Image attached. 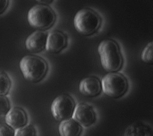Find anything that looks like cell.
<instances>
[{
    "label": "cell",
    "instance_id": "1",
    "mask_svg": "<svg viewBox=\"0 0 153 136\" xmlns=\"http://www.w3.org/2000/svg\"><path fill=\"white\" fill-rule=\"evenodd\" d=\"M98 52L101 65L108 72H117L123 67V58L118 43L112 39L100 42Z\"/></svg>",
    "mask_w": 153,
    "mask_h": 136
},
{
    "label": "cell",
    "instance_id": "2",
    "mask_svg": "<svg viewBox=\"0 0 153 136\" xmlns=\"http://www.w3.org/2000/svg\"><path fill=\"white\" fill-rule=\"evenodd\" d=\"M19 66L23 77L33 83L42 80L48 70L47 61L43 58L36 55L23 56L20 61Z\"/></svg>",
    "mask_w": 153,
    "mask_h": 136
},
{
    "label": "cell",
    "instance_id": "3",
    "mask_svg": "<svg viewBox=\"0 0 153 136\" xmlns=\"http://www.w3.org/2000/svg\"><path fill=\"white\" fill-rule=\"evenodd\" d=\"M102 19L97 12L90 8H83L76 12L74 19L75 30L83 36H91L100 28Z\"/></svg>",
    "mask_w": 153,
    "mask_h": 136
},
{
    "label": "cell",
    "instance_id": "4",
    "mask_svg": "<svg viewBox=\"0 0 153 136\" xmlns=\"http://www.w3.org/2000/svg\"><path fill=\"white\" fill-rule=\"evenodd\" d=\"M56 19L55 11L48 5L38 4L32 7L28 12L27 20L30 25L38 30L50 28Z\"/></svg>",
    "mask_w": 153,
    "mask_h": 136
},
{
    "label": "cell",
    "instance_id": "5",
    "mask_svg": "<svg viewBox=\"0 0 153 136\" xmlns=\"http://www.w3.org/2000/svg\"><path fill=\"white\" fill-rule=\"evenodd\" d=\"M101 83L104 93L114 99L123 97L129 88L128 81L126 77L117 72H110L106 74Z\"/></svg>",
    "mask_w": 153,
    "mask_h": 136
},
{
    "label": "cell",
    "instance_id": "6",
    "mask_svg": "<svg viewBox=\"0 0 153 136\" xmlns=\"http://www.w3.org/2000/svg\"><path fill=\"white\" fill-rule=\"evenodd\" d=\"M76 104L74 99L69 94L58 96L51 105V112L53 118L62 121L73 117Z\"/></svg>",
    "mask_w": 153,
    "mask_h": 136
},
{
    "label": "cell",
    "instance_id": "7",
    "mask_svg": "<svg viewBox=\"0 0 153 136\" xmlns=\"http://www.w3.org/2000/svg\"><path fill=\"white\" fill-rule=\"evenodd\" d=\"M72 117L85 128L91 126L97 121V114L94 107L85 103H80L76 106Z\"/></svg>",
    "mask_w": 153,
    "mask_h": 136
},
{
    "label": "cell",
    "instance_id": "8",
    "mask_svg": "<svg viewBox=\"0 0 153 136\" xmlns=\"http://www.w3.org/2000/svg\"><path fill=\"white\" fill-rule=\"evenodd\" d=\"M48 33L44 30H37L30 34L25 40L27 50L33 54H39L45 50Z\"/></svg>",
    "mask_w": 153,
    "mask_h": 136
},
{
    "label": "cell",
    "instance_id": "9",
    "mask_svg": "<svg viewBox=\"0 0 153 136\" xmlns=\"http://www.w3.org/2000/svg\"><path fill=\"white\" fill-rule=\"evenodd\" d=\"M68 45V38L62 32L53 31L48 33L45 50L52 54H58Z\"/></svg>",
    "mask_w": 153,
    "mask_h": 136
},
{
    "label": "cell",
    "instance_id": "10",
    "mask_svg": "<svg viewBox=\"0 0 153 136\" xmlns=\"http://www.w3.org/2000/svg\"><path fill=\"white\" fill-rule=\"evenodd\" d=\"M79 90L82 94L89 97L99 96L102 89L101 80L96 76H89L82 79L79 84Z\"/></svg>",
    "mask_w": 153,
    "mask_h": 136
},
{
    "label": "cell",
    "instance_id": "11",
    "mask_svg": "<svg viewBox=\"0 0 153 136\" xmlns=\"http://www.w3.org/2000/svg\"><path fill=\"white\" fill-rule=\"evenodd\" d=\"M28 115L25 111L19 107L12 108L5 116L6 124L15 130L28 124Z\"/></svg>",
    "mask_w": 153,
    "mask_h": 136
},
{
    "label": "cell",
    "instance_id": "12",
    "mask_svg": "<svg viewBox=\"0 0 153 136\" xmlns=\"http://www.w3.org/2000/svg\"><path fill=\"white\" fill-rule=\"evenodd\" d=\"M60 136H80L82 126L73 118L61 121L58 128Z\"/></svg>",
    "mask_w": 153,
    "mask_h": 136
},
{
    "label": "cell",
    "instance_id": "13",
    "mask_svg": "<svg viewBox=\"0 0 153 136\" xmlns=\"http://www.w3.org/2000/svg\"><path fill=\"white\" fill-rule=\"evenodd\" d=\"M123 136H153V128L145 122H134L126 128Z\"/></svg>",
    "mask_w": 153,
    "mask_h": 136
},
{
    "label": "cell",
    "instance_id": "14",
    "mask_svg": "<svg viewBox=\"0 0 153 136\" xmlns=\"http://www.w3.org/2000/svg\"><path fill=\"white\" fill-rule=\"evenodd\" d=\"M12 82L5 72H0V95L6 96L11 88Z\"/></svg>",
    "mask_w": 153,
    "mask_h": 136
},
{
    "label": "cell",
    "instance_id": "15",
    "mask_svg": "<svg viewBox=\"0 0 153 136\" xmlns=\"http://www.w3.org/2000/svg\"><path fill=\"white\" fill-rule=\"evenodd\" d=\"M141 59L146 64L153 65V41L149 42L144 47L141 54Z\"/></svg>",
    "mask_w": 153,
    "mask_h": 136
},
{
    "label": "cell",
    "instance_id": "16",
    "mask_svg": "<svg viewBox=\"0 0 153 136\" xmlns=\"http://www.w3.org/2000/svg\"><path fill=\"white\" fill-rule=\"evenodd\" d=\"M15 136H37V132L34 126L27 125L16 130Z\"/></svg>",
    "mask_w": 153,
    "mask_h": 136
},
{
    "label": "cell",
    "instance_id": "17",
    "mask_svg": "<svg viewBox=\"0 0 153 136\" xmlns=\"http://www.w3.org/2000/svg\"><path fill=\"white\" fill-rule=\"evenodd\" d=\"M10 109L8 98L6 96L0 95V117H5Z\"/></svg>",
    "mask_w": 153,
    "mask_h": 136
},
{
    "label": "cell",
    "instance_id": "18",
    "mask_svg": "<svg viewBox=\"0 0 153 136\" xmlns=\"http://www.w3.org/2000/svg\"><path fill=\"white\" fill-rule=\"evenodd\" d=\"M16 130L6 123H0V136H15Z\"/></svg>",
    "mask_w": 153,
    "mask_h": 136
},
{
    "label": "cell",
    "instance_id": "19",
    "mask_svg": "<svg viewBox=\"0 0 153 136\" xmlns=\"http://www.w3.org/2000/svg\"><path fill=\"white\" fill-rule=\"evenodd\" d=\"M10 0H0V15L3 14L9 6Z\"/></svg>",
    "mask_w": 153,
    "mask_h": 136
},
{
    "label": "cell",
    "instance_id": "20",
    "mask_svg": "<svg viewBox=\"0 0 153 136\" xmlns=\"http://www.w3.org/2000/svg\"><path fill=\"white\" fill-rule=\"evenodd\" d=\"M35 1L37 3H39L41 4H44L47 5L52 3L53 0H35Z\"/></svg>",
    "mask_w": 153,
    "mask_h": 136
}]
</instances>
